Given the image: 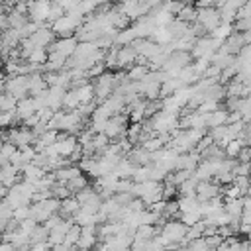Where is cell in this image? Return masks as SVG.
<instances>
[{
    "label": "cell",
    "mask_w": 251,
    "mask_h": 251,
    "mask_svg": "<svg viewBox=\"0 0 251 251\" xmlns=\"http://www.w3.org/2000/svg\"><path fill=\"white\" fill-rule=\"evenodd\" d=\"M27 63H35V65H43L47 61V49L43 47H35L27 57H25Z\"/></svg>",
    "instance_id": "obj_24"
},
{
    "label": "cell",
    "mask_w": 251,
    "mask_h": 251,
    "mask_svg": "<svg viewBox=\"0 0 251 251\" xmlns=\"http://www.w3.org/2000/svg\"><path fill=\"white\" fill-rule=\"evenodd\" d=\"M65 186H67V190H69L71 194H75V192L82 190L84 186H88V178L84 176V173H78V175L73 176L69 182H65Z\"/></svg>",
    "instance_id": "obj_19"
},
{
    "label": "cell",
    "mask_w": 251,
    "mask_h": 251,
    "mask_svg": "<svg viewBox=\"0 0 251 251\" xmlns=\"http://www.w3.org/2000/svg\"><path fill=\"white\" fill-rule=\"evenodd\" d=\"M59 212V200L49 196V198H43L39 202H31L29 204V218L37 224H43L49 216L57 214Z\"/></svg>",
    "instance_id": "obj_2"
},
{
    "label": "cell",
    "mask_w": 251,
    "mask_h": 251,
    "mask_svg": "<svg viewBox=\"0 0 251 251\" xmlns=\"http://www.w3.org/2000/svg\"><path fill=\"white\" fill-rule=\"evenodd\" d=\"M157 231H159L157 226H153V224H141V226H137L133 229V237H137V239H153L157 235Z\"/></svg>",
    "instance_id": "obj_18"
},
{
    "label": "cell",
    "mask_w": 251,
    "mask_h": 251,
    "mask_svg": "<svg viewBox=\"0 0 251 251\" xmlns=\"http://www.w3.org/2000/svg\"><path fill=\"white\" fill-rule=\"evenodd\" d=\"M126 159L133 165V167H145L151 163V153L147 149H143L141 145H135L131 147L127 153H126Z\"/></svg>",
    "instance_id": "obj_13"
},
{
    "label": "cell",
    "mask_w": 251,
    "mask_h": 251,
    "mask_svg": "<svg viewBox=\"0 0 251 251\" xmlns=\"http://www.w3.org/2000/svg\"><path fill=\"white\" fill-rule=\"evenodd\" d=\"M47 235H49V229L43 224H37L31 229V233H29V245H33V243H45L47 241Z\"/></svg>",
    "instance_id": "obj_20"
},
{
    "label": "cell",
    "mask_w": 251,
    "mask_h": 251,
    "mask_svg": "<svg viewBox=\"0 0 251 251\" xmlns=\"http://www.w3.org/2000/svg\"><path fill=\"white\" fill-rule=\"evenodd\" d=\"M147 73H149V65L143 59H137V63H133L129 69H126V76L131 82H139Z\"/></svg>",
    "instance_id": "obj_16"
},
{
    "label": "cell",
    "mask_w": 251,
    "mask_h": 251,
    "mask_svg": "<svg viewBox=\"0 0 251 251\" xmlns=\"http://www.w3.org/2000/svg\"><path fill=\"white\" fill-rule=\"evenodd\" d=\"M194 18H196V6H188V4H184L176 14V20H180L184 24H192Z\"/></svg>",
    "instance_id": "obj_23"
},
{
    "label": "cell",
    "mask_w": 251,
    "mask_h": 251,
    "mask_svg": "<svg viewBox=\"0 0 251 251\" xmlns=\"http://www.w3.org/2000/svg\"><path fill=\"white\" fill-rule=\"evenodd\" d=\"M43 175H45V171L33 163H27L25 167H22V180H27L31 184H35Z\"/></svg>",
    "instance_id": "obj_17"
},
{
    "label": "cell",
    "mask_w": 251,
    "mask_h": 251,
    "mask_svg": "<svg viewBox=\"0 0 251 251\" xmlns=\"http://www.w3.org/2000/svg\"><path fill=\"white\" fill-rule=\"evenodd\" d=\"M16 104H18V100L12 94L0 90V112H14L16 110Z\"/></svg>",
    "instance_id": "obj_22"
},
{
    "label": "cell",
    "mask_w": 251,
    "mask_h": 251,
    "mask_svg": "<svg viewBox=\"0 0 251 251\" xmlns=\"http://www.w3.org/2000/svg\"><path fill=\"white\" fill-rule=\"evenodd\" d=\"M29 39H31V43H33L35 47H43V49H47V47L55 41V33L51 31V27L41 25L39 29H35V31L29 35Z\"/></svg>",
    "instance_id": "obj_12"
},
{
    "label": "cell",
    "mask_w": 251,
    "mask_h": 251,
    "mask_svg": "<svg viewBox=\"0 0 251 251\" xmlns=\"http://www.w3.org/2000/svg\"><path fill=\"white\" fill-rule=\"evenodd\" d=\"M227 120H229V112L227 110H222V108H216V110L204 114V126H206V129L224 126V124H227Z\"/></svg>",
    "instance_id": "obj_14"
},
{
    "label": "cell",
    "mask_w": 251,
    "mask_h": 251,
    "mask_svg": "<svg viewBox=\"0 0 251 251\" xmlns=\"http://www.w3.org/2000/svg\"><path fill=\"white\" fill-rule=\"evenodd\" d=\"M218 0H196V8H216Z\"/></svg>",
    "instance_id": "obj_27"
},
{
    "label": "cell",
    "mask_w": 251,
    "mask_h": 251,
    "mask_svg": "<svg viewBox=\"0 0 251 251\" xmlns=\"http://www.w3.org/2000/svg\"><path fill=\"white\" fill-rule=\"evenodd\" d=\"M76 37L75 35H69V37H61V39H55L49 47H47V51H55V53H61V55H65L67 59L73 55V51H75V47H76Z\"/></svg>",
    "instance_id": "obj_11"
},
{
    "label": "cell",
    "mask_w": 251,
    "mask_h": 251,
    "mask_svg": "<svg viewBox=\"0 0 251 251\" xmlns=\"http://www.w3.org/2000/svg\"><path fill=\"white\" fill-rule=\"evenodd\" d=\"M137 53H135V49L131 47V43L129 45H120V47H116V69H129L133 63H137Z\"/></svg>",
    "instance_id": "obj_9"
},
{
    "label": "cell",
    "mask_w": 251,
    "mask_h": 251,
    "mask_svg": "<svg viewBox=\"0 0 251 251\" xmlns=\"http://www.w3.org/2000/svg\"><path fill=\"white\" fill-rule=\"evenodd\" d=\"M49 6H51V0H31V2H27V16L31 18V22L45 24Z\"/></svg>",
    "instance_id": "obj_10"
},
{
    "label": "cell",
    "mask_w": 251,
    "mask_h": 251,
    "mask_svg": "<svg viewBox=\"0 0 251 251\" xmlns=\"http://www.w3.org/2000/svg\"><path fill=\"white\" fill-rule=\"evenodd\" d=\"M16 124H18V120H16V114L14 112H0V129L14 127Z\"/></svg>",
    "instance_id": "obj_25"
},
{
    "label": "cell",
    "mask_w": 251,
    "mask_h": 251,
    "mask_svg": "<svg viewBox=\"0 0 251 251\" xmlns=\"http://www.w3.org/2000/svg\"><path fill=\"white\" fill-rule=\"evenodd\" d=\"M186 227H188V226H184V224L178 222V220H169V222H163V224H161V227H159L157 233L167 241V247H169L171 243H180V245H182ZM182 247H184V245H182Z\"/></svg>",
    "instance_id": "obj_3"
},
{
    "label": "cell",
    "mask_w": 251,
    "mask_h": 251,
    "mask_svg": "<svg viewBox=\"0 0 251 251\" xmlns=\"http://www.w3.org/2000/svg\"><path fill=\"white\" fill-rule=\"evenodd\" d=\"M249 41H251L249 31H231V33L222 41V49H224L226 53H229V55H237L241 47L249 45Z\"/></svg>",
    "instance_id": "obj_6"
},
{
    "label": "cell",
    "mask_w": 251,
    "mask_h": 251,
    "mask_svg": "<svg viewBox=\"0 0 251 251\" xmlns=\"http://www.w3.org/2000/svg\"><path fill=\"white\" fill-rule=\"evenodd\" d=\"M231 6H235V8H239V6H243V4H247L249 0H227Z\"/></svg>",
    "instance_id": "obj_28"
},
{
    "label": "cell",
    "mask_w": 251,
    "mask_h": 251,
    "mask_svg": "<svg viewBox=\"0 0 251 251\" xmlns=\"http://www.w3.org/2000/svg\"><path fill=\"white\" fill-rule=\"evenodd\" d=\"M241 147H245V145L235 137V139H229V141L222 147V151H224V155H226L227 159H235V157H237V153L241 151Z\"/></svg>",
    "instance_id": "obj_21"
},
{
    "label": "cell",
    "mask_w": 251,
    "mask_h": 251,
    "mask_svg": "<svg viewBox=\"0 0 251 251\" xmlns=\"http://www.w3.org/2000/svg\"><path fill=\"white\" fill-rule=\"evenodd\" d=\"M118 73H108L104 71L102 75L94 76V84H92V90H94V100L96 104H100L102 100H106L110 94H114V90L118 88Z\"/></svg>",
    "instance_id": "obj_1"
},
{
    "label": "cell",
    "mask_w": 251,
    "mask_h": 251,
    "mask_svg": "<svg viewBox=\"0 0 251 251\" xmlns=\"http://www.w3.org/2000/svg\"><path fill=\"white\" fill-rule=\"evenodd\" d=\"M194 194H196V198H198L200 202L218 198V196H222V184H218L214 178H210V180H200V182L196 184Z\"/></svg>",
    "instance_id": "obj_8"
},
{
    "label": "cell",
    "mask_w": 251,
    "mask_h": 251,
    "mask_svg": "<svg viewBox=\"0 0 251 251\" xmlns=\"http://www.w3.org/2000/svg\"><path fill=\"white\" fill-rule=\"evenodd\" d=\"M127 122L129 118L126 114H116V116H110L104 124V135L112 141V139H120L126 135V129H127Z\"/></svg>",
    "instance_id": "obj_5"
},
{
    "label": "cell",
    "mask_w": 251,
    "mask_h": 251,
    "mask_svg": "<svg viewBox=\"0 0 251 251\" xmlns=\"http://www.w3.org/2000/svg\"><path fill=\"white\" fill-rule=\"evenodd\" d=\"M78 210H80V204L76 202V198L71 194V196H67V198H63V200H59V216L61 218H67V220H73L76 214H78Z\"/></svg>",
    "instance_id": "obj_15"
},
{
    "label": "cell",
    "mask_w": 251,
    "mask_h": 251,
    "mask_svg": "<svg viewBox=\"0 0 251 251\" xmlns=\"http://www.w3.org/2000/svg\"><path fill=\"white\" fill-rule=\"evenodd\" d=\"M78 235H80V226H76V224H73L69 229H67V233H65V243L67 245H75L76 243V239H78Z\"/></svg>",
    "instance_id": "obj_26"
},
{
    "label": "cell",
    "mask_w": 251,
    "mask_h": 251,
    "mask_svg": "<svg viewBox=\"0 0 251 251\" xmlns=\"http://www.w3.org/2000/svg\"><path fill=\"white\" fill-rule=\"evenodd\" d=\"M0 90L12 94L16 100L27 96V78L25 75H8L0 82Z\"/></svg>",
    "instance_id": "obj_4"
},
{
    "label": "cell",
    "mask_w": 251,
    "mask_h": 251,
    "mask_svg": "<svg viewBox=\"0 0 251 251\" xmlns=\"http://www.w3.org/2000/svg\"><path fill=\"white\" fill-rule=\"evenodd\" d=\"M194 22L208 33L220 24V12H218V8H196Z\"/></svg>",
    "instance_id": "obj_7"
}]
</instances>
